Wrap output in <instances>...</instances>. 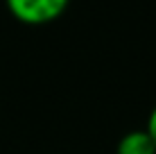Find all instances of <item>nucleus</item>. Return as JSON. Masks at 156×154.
<instances>
[{"mask_svg": "<svg viewBox=\"0 0 156 154\" xmlns=\"http://www.w3.org/2000/svg\"><path fill=\"white\" fill-rule=\"evenodd\" d=\"M9 14L25 25H45L66 12L70 0H5Z\"/></svg>", "mask_w": 156, "mask_h": 154, "instance_id": "f257e3e1", "label": "nucleus"}, {"mask_svg": "<svg viewBox=\"0 0 156 154\" xmlns=\"http://www.w3.org/2000/svg\"><path fill=\"white\" fill-rule=\"evenodd\" d=\"M115 154H156V145L147 129H133L120 138Z\"/></svg>", "mask_w": 156, "mask_h": 154, "instance_id": "f03ea898", "label": "nucleus"}, {"mask_svg": "<svg viewBox=\"0 0 156 154\" xmlns=\"http://www.w3.org/2000/svg\"><path fill=\"white\" fill-rule=\"evenodd\" d=\"M147 134L152 136V141H154V145H156V107L152 109V113H149V118H147Z\"/></svg>", "mask_w": 156, "mask_h": 154, "instance_id": "7ed1b4c3", "label": "nucleus"}]
</instances>
